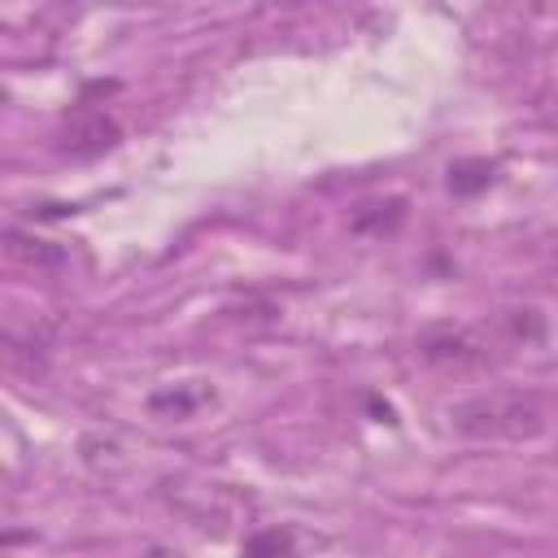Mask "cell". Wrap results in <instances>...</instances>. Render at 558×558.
I'll list each match as a JSON object with an SVG mask.
<instances>
[{
	"label": "cell",
	"instance_id": "6da1fadb",
	"mask_svg": "<svg viewBox=\"0 0 558 558\" xmlns=\"http://www.w3.org/2000/svg\"><path fill=\"white\" fill-rule=\"evenodd\" d=\"M449 427L471 440L523 445L545 432V410L523 392H484L449 405Z\"/></svg>",
	"mask_w": 558,
	"mask_h": 558
},
{
	"label": "cell",
	"instance_id": "7a4b0ae2",
	"mask_svg": "<svg viewBox=\"0 0 558 558\" xmlns=\"http://www.w3.org/2000/svg\"><path fill=\"white\" fill-rule=\"evenodd\" d=\"M418 353L432 366H458V371L488 357L484 340L475 331H466V327H432V331H423L418 336Z\"/></svg>",
	"mask_w": 558,
	"mask_h": 558
},
{
	"label": "cell",
	"instance_id": "3957f363",
	"mask_svg": "<svg viewBox=\"0 0 558 558\" xmlns=\"http://www.w3.org/2000/svg\"><path fill=\"white\" fill-rule=\"evenodd\" d=\"M113 144H118V122L105 118V113H92V118H83V122H74L65 131V144L61 148L70 157H96V153H105Z\"/></svg>",
	"mask_w": 558,
	"mask_h": 558
},
{
	"label": "cell",
	"instance_id": "277c9868",
	"mask_svg": "<svg viewBox=\"0 0 558 558\" xmlns=\"http://www.w3.org/2000/svg\"><path fill=\"white\" fill-rule=\"evenodd\" d=\"M401 222H405V201H401V196L357 205L353 218H349V227H353L357 235H388V231H397Z\"/></svg>",
	"mask_w": 558,
	"mask_h": 558
},
{
	"label": "cell",
	"instance_id": "5b68a950",
	"mask_svg": "<svg viewBox=\"0 0 558 558\" xmlns=\"http://www.w3.org/2000/svg\"><path fill=\"white\" fill-rule=\"evenodd\" d=\"M209 397H214L209 388L170 384V388H157V392L148 397V410H153V414H161V418H187V414H196V410H201Z\"/></svg>",
	"mask_w": 558,
	"mask_h": 558
},
{
	"label": "cell",
	"instance_id": "8992f818",
	"mask_svg": "<svg viewBox=\"0 0 558 558\" xmlns=\"http://www.w3.org/2000/svg\"><path fill=\"white\" fill-rule=\"evenodd\" d=\"M493 179H497V161H488V157H462L449 166L453 196H480L484 187H493Z\"/></svg>",
	"mask_w": 558,
	"mask_h": 558
},
{
	"label": "cell",
	"instance_id": "52a82bcc",
	"mask_svg": "<svg viewBox=\"0 0 558 558\" xmlns=\"http://www.w3.org/2000/svg\"><path fill=\"white\" fill-rule=\"evenodd\" d=\"M244 549H248V554H292V536L279 532V527H275V532H257V536L244 541Z\"/></svg>",
	"mask_w": 558,
	"mask_h": 558
}]
</instances>
